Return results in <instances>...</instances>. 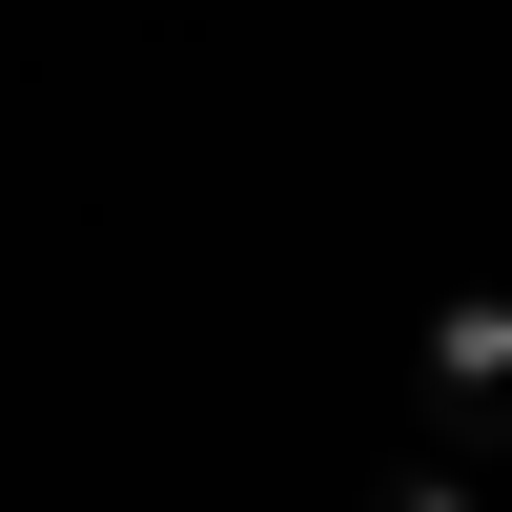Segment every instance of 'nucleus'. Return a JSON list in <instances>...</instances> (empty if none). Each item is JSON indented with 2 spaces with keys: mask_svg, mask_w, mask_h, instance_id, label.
Wrapping results in <instances>:
<instances>
[{
  "mask_svg": "<svg viewBox=\"0 0 512 512\" xmlns=\"http://www.w3.org/2000/svg\"><path fill=\"white\" fill-rule=\"evenodd\" d=\"M410 431L431 451H512V287H451L410 328Z\"/></svg>",
  "mask_w": 512,
  "mask_h": 512,
  "instance_id": "obj_1",
  "label": "nucleus"
},
{
  "mask_svg": "<svg viewBox=\"0 0 512 512\" xmlns=\"http://www.w3.org/2000/svg\"><path fill=\"white\" fill-rule=\"evenodd\" d=\"M369 512H472V451H390V472H369Z\"/></svg>",
  "mask_w": 512,
  "mask_h": 512,
  "instance_id": "obj_2",
  "label": "nucleus"
}]
</instances>
